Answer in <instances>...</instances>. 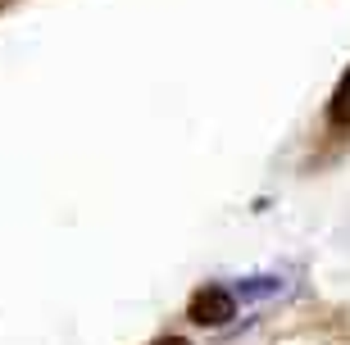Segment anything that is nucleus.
<instances>
[{
    "label": "nucleus",
    "instance_id": "2",
    "mask_svg": "<svg viewBox=\"0 0 350 345\" xmlns=\"http://www.w3.org/2000/svg\"><path fill=\"white\" fill-rule=\"evenodd\" d=\"M327 118H332L337 128H350V68H346V77L337 82V91H332V105H327Z\"/></svg>",
    "mask_w": 350,
    "mask_h": 345
},
{
    "label": "nucleus",
    "instance_id": "1",
    "mask_svg": "<svg viewBox=\"0 0 350 345\" xmlns=\"http://www.w3.org/2000/svg\"><path fill=\"white\" fill-rule=\"evenodd\" d=\"M187 318L196 327H228L237 318V295L228 286H200L187 305Z\"/></svg>",
    "mask_w": 350,
    "mask_h": 345
},
{
    "label": "nucleus",
    "instance_id": "3",
    "mask_svg": "<svg viewBox=\"0 0 350 345\" xmlns=\"http://www.w3.org/2000/svg\"><path fill=\"white\" fill-rule=\"evenodd\" d=\"M155 345H191V341H187V336H159Z\"/></svg>",
    "mask_w": 350,
    "mask_h": 345
}]
</instances>
